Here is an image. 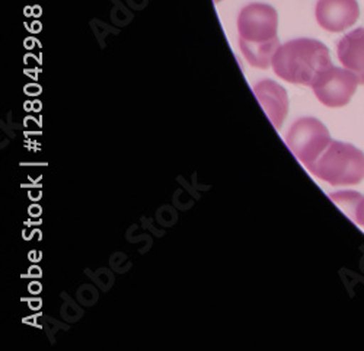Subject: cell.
I'll return each mask as SVG.
<instances>
[{"instance_id":"cell-1","label":"cell","mask_w":364,"mask_h":351,"mask_svg":"<svg viewBox=\"0 0 364 351\" xmlns=\"http://www.w3.org/2000/svg\"><path fill=\"white\" fill-rule=\"evenodd\" d=\"M277 23V12L268 5L251 4L240 11L237 18L239 47L251 66L267 69L272 65V57L280 47Z\"/></svg>"},{"instance_id":"cell-2","label":"cell","mask_w":364,"mask_h":351,"mask_svg":"<svg viewBox=\"0 0 364 351\" xmlns=\"http://www.w3.org/2000/svg\"><path fill=\"white\" fill-rule=\"evenodd\" d=\"M331 65L328 47L312 38L291 40L280 45L272 57L274 73L294 85L312 86L319 73Z\"/></svg>"},{"instance_id":"cell-3","label":"cell","mask_w":364,"mask_h":351,"mask_svg":"<svg viewBox=\"0 0 364 351\" xmlns=\"http://www.w3.org/2000/svg\"><path fill=\"white\" fill-rule=\"evenodd\" d=\"M309 171L333 187L355 185L364 180V153L350 143L332 140Z\"/></svg>"},{"instance_id":"cell-4","label":"cell","mask_w":364,"mask_h":351,"mask_svg":"<svg viewBox=\"0 0 364 351\" xmlns=\"http://www.w3.org/2000/svg\"><path fill=\"white\" fill-rule=\"evenodd\" d=\"M331 141L328 129L312 117H303L293 123L286 136L289 149L308 169L319 159Z\"/></svg>"},{"instance_id":"cell-5","label":"cell","mask_w":364,"mask_h":351,"mask_svg":"<svg viewBox=\"0 0 364 351\" xmlns=\"http://www.w3.org/2000/svg\"><path fill=\"white\" fill-rule=\"evenodd\" d=\"M357 76L348 69H340L331 65L312 83L315 97L329 108H341L347 105L358 86Z\"/></svg>"},{"instance_id":"cell-6","label":"cell","mask_w":364,"mask_h":351,"mask_svg":"<svg viewBox=\"0 0 364 351\" xmlns=\"http://www.w3.org/2000/svg\"><path fill=\"white\" fill-rule=\"evenodd\" d=\"M316 21L329 33H343L360 18L357 0H318Z\"/></svg>"},{"instance_id":"cell-7","label":"cell","mask_w":364,"mask_h":351,"mask_svg":"<svg viewBox=\"0 0 364 351\" xmlns=\"http://www.w3.org/2000/svg\"><path fill=\"white\" fill-rule=\"evenodd\" d=\"M254 94L271 124L276 129H282L289 111V98L284 87L276 82L265 79L254 86Z\"/></svg>"},{"instance_id":"cell-8","label":"cell","mask_w":364,"mask_h":351,"mask_svg":"<svg viewBox=\"0 0 364 351\" xmlns=\"http://www.w3.org/2000/svg\"><path fill=\"white\" fill-rule=\"evenodd\" d=\"M337 53L343 66L353 72L358 82L364 85V28L344 36L337 45Z\"/></svg>"},{"instance_id":"cell-9","label":"cell","mask_w":364,"mask_h":351,"mask_svg":"<svg viewBox=\"0 0 364 351\" xmlns=\"http://www.w3.org/2000/svg\"><path fill=\"white\" fill-rule=\"evenodd\" d=\"M329 198L357 225L364 226V197L354 191L329 194Z\"/></svg>"},{"instance_id":"cell-10","label":"cell","mask_w":364,"mask_h":351,"mask_svg":"<svg viewBox=\"0 0 364 351\" xmlns=\"http://www.w3.org/2000/svg\"><path fill=\"white\" fill-rule=\"evenodd\" d=\"M220 2V0H215V4H219Z\"/></svg>"}]
</instances>
